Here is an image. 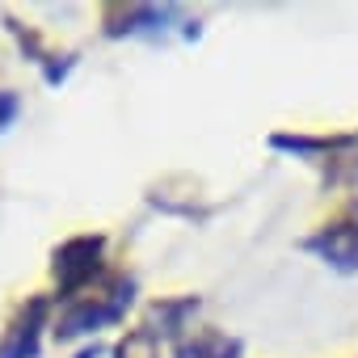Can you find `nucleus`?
Segmentation results:
<instances>
[{
    "instance_id": "3",
    "label": "nucleus",
    "mask_w": 358,
    "mask_h": 358,
    "mask_svg": "<svg viewBox=\"0 0 358 358\" xmlns=\"http://www.w3.org/2000/svg\"><path fill=\"white\" fill-rule=\"evenodd\" d=\"M303 249L316 253V257H324L333 270H345L350 274V270H358V224H350V220L329 224L316 236H308Z\"/></svg>"
},
{
    "instance_id": "5",
    "label": "nucleus",
    "mask_w": 358,
    "mask_h": 358,
    "mask_svg": "<svg viewBox=\"0 0 358 358\" xmlns=\"http://www.w3.org/2000/svg\"><path fill=\"white\" fill-rule=\"evenodd\" d=\"M177 358H241V341L224 333H199L194 341L177 345Z\"/></svg>"
},
{
    "instance_id": "7",
    "label": "nucleus",
    "mask_w": 358,
    "mask_h": 358,
    "mask_svg": "<svg viewBox=\"0 0 358 358\" xmlns=\"http://www.w3.org/2000/svg\"><path fill=\"white\" fill-rule=\"evenodd\" d=\"M17 110H22V101H17L13 93H5V89H0V131H5V127L17 118Z\"/></svg>"
},
{
    "instance_id": "2",
    "label": "nucleus",
    "mask_w": 358,
    "mask_h": 358,
    "mask_svg": "<svg viewBox=\"0 0 358 358\" xmlns=\"http://www.w3.org/2000/svg\"><path fill=\"white\" fill-rule=\"evenodd\" d=\"M101 249H106L101 236H76V241H68V245L55 253V278H59V287H64V291L85 287V282L97 274Z\"/></svg>"
},
{
    "instance_id": "6",
    "label": "nucleus",
    "mask_w": 358,
    "mask_h": 358,
    "mask_svg": "<svg viewBox=\"0 0 358 358\" xmlns=\"http://www.w3.org/2000/svg\"><path fill=\"white\" fill-rule=\"evenodd\" d=\"M118 358H160L156 354V333H135V337H127L122 341V350H118Z\"/></svg>"
},
{
    "instance_id": "1",
    "label": "nucleus",
    "mask_w": 358,
    "mask_h": 358,
    "mask_svg": "<svg viewBox=\"0 0 358 358\" xmlns=\"http://www.w3.org/2000/svg\"><path fill=\"white\" fill-rule=\"evenodd\" d=\"M127 303H131V282H118L110 299H106V295L76 299V303L59 316V329H55V333H59V337H80V333L101 329V324H114V320L127 312Z\"/></svg>"
},
{
    "instance_id": "4",
    "label": "nucleus",
    "mask_w": 358,
    "mask_h": 358,
    "mask_svg": "<svg viewBox=\"0 0 358 358\" xmlns=\"http://www.w3.org/2000/svg\"><path fill=\"white\" fill-rule=\"evenodd\" d=\"M43 316H47V299H34V303L13 320V329L5 333V341H0V358H34V354H38Z\"/></svg>"
}]
</instances>
